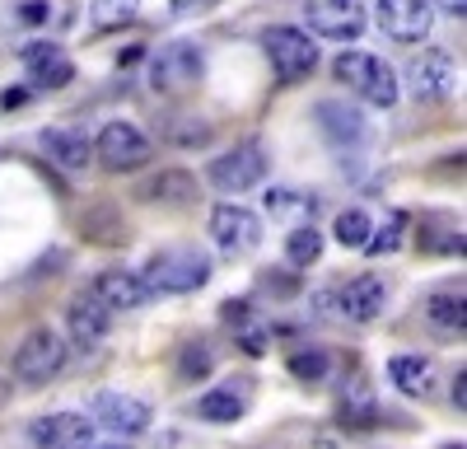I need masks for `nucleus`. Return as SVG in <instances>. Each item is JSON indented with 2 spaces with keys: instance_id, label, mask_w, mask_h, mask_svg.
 Masks as SVG:
<instances>
[{
  "instance_id": "nucleus-9",
  "label": "nucleus",
  "mask_w": 467,
  "mask_h": 449,
  "mask_svg": "<svg viewBox=\"0 0 467 449\" xmlns=\"http://www.w3.org/2000/svg\"><path fill=\"white\" fill-rule=\"evenodd\" d=\"M304 19L318 37H332V43H356L365 33L360 0H304Z\"/></svg>"
},
{
  "instance_id": "nucleus-29",
  "label": "nucleus",
  "mask_w": 467,
  "mask_h": 449,
  "mask_svg": "<svg viewBox=\"0 0 467 449\" xmlns=\"http://www.w3.org/2000/svg\"><path fill=\"white\" fill-rule=\"evenodd\" d=\"M332 235H337V244H346V248H365L369 244V235H374V224H369V215L365 211H341L337 220H332Z\"/></svg>"
},
{
  "instance_id": "nucleus-1",
  "label": "nucleus",
  "mask_w": 467,
  "mask_h": 449,
  "mask_svg": "<svg viewBox=\"0 0 467 449\" xmlns=\"http://www.w3.org/2000/svg\"><path fill=\"white\" fill-rule=\"evenodd\" d=\"M332 75H337L350 94H360V99L374 103V108H393L398 94H402L393 66H388L383 57H374V52H341V57L332 61Z\"/></svg>"
},
{
  "instance_id": "nucleus-5",
  "label": "nucleus",
  "mask_w": 467,
  "mask_h": 449,
  "mask_svg": "<svg viewBox=\"0 0 467 449\" xmlns=\"http://www.w3.org/2000/svg\"><path fill=\"white\" fill-rule=\"evenodd\" d=\"M150 155H154V141L136 122H108L94 141V160L108 173H136L150 164Z\"/></svg>"
},
{
  "instance_id": "nucleus-12",
  "label": "nucleus",
  "mask_w": 467,
  "mask_h": 449,
  "mask_svg": "<svg viewBox=\"0 0 467 449\" xmlns=\"http://www.w3.org/2000/svg\"><path fill=\"white\" fill-rule=\"evenodd\" d=\"M211 239H215L224 253H253L257 239H262V220H257L248 206L220 202V206L211 211Z\"/></svg>"
},
{
  "instance_id": "nucleus-2",
  "label": "nucleus",
  "mask_w": 467,
  "mask_h": 449,
  "mask_svg": "<svg viewBox=\"0 0 467 449\" xmlns=\"http://www.w3.org/2000/svg\"><path fill=\"white\" fill-rule=\"evenodd\" d=\"M211 277V257L202 248H169V253H154L140 272V286L150 295H187L206 286Z\"/></svg>"
},
{
  "instance_id": "nucleus-32",
  "label": "nucleus",
  "mask_w": 467,
  "mask_h": 449,
  "mask_svg": "<svg viewBox=\"0 0 467 449\" xmlns=\"http://www.w3.org/2000/svg\"><path fill=\"white\" fill-rule=\"evenodd\" d=\"M211 370H215L211 347H187V351H182V380H206Z\"/></svg>"
},
{
  "instance_id": "nucleus-6",
  "label": "nucleus",
  "mask_w": 467,
  "mask_h": 449,
  "mask_svg": "<svg viewBox=\"0 0 467 449\" xmlns=\"http://www.w3.org/2000/svg\"><path fill=\"white\" fill-rule=\"evenodd\" d=\"M262 178H266V150L257 141L234 145L229 155L211 160V169H206V183L215 193H253Z\"/></svg>"
},
{
  "instance_id": "nucleus-20",
  "label": "nucleus",
  "mask_w": 467,
  "mask_h": 449,
  "mask_svg": "<svg viewBox=\"0 0 467 449\" xmlns=\"http://www.w3.org/2000/svg\"><path fill=\"white\" fill-rule=\"evenodd\" d=\"M43 150H47V160L70 169V173H85L94 164V141L85 131H70V127H52L43 131Z\"/></svg>"
},
{
  "instance_id": "nucleus-10",
  "label": "nucleus",
  "mask_w": 467,
  "mask_h": 449,
  "mask_svg": "<svg viewBox=\"0 0 467 449\" xmlns=\"http://www.w3.org/2000/svg\"><path fill=\"white\" fill-rule=\"evenodd\" d=\"M28 440L37 449H89L94 444V422L85 412H47L28 426Z\"/></svg>"
},
{
  "instance_id": "nucleus-38",
  "label": "nucleus",
  "mask_w": 467,
  "mask_h": 449,
  "mask_svg": "<svg viewBox=\"0 0 467 449\" xmlns=\"http://www.w3.org/2000/svg\"><path fill=\"white\" fill-rule=\"evenodd\" d=\"M89 449H131V444H89Z\"/></svg>"
},
{
  "instance_id": "nucleus-23",
  "label": "nucleus",
  "mask_w": 467,
  "mask_h": 449,
  "mask_svg": "<svg viewBox=\"0 0 467 449\" xmlns=\"http://www.w3.org/2000/svg\"><path fill=\"white\" fill-rule=\"evenodd\" d=\"M337 417H341V426H356V431L374 426V422H379V402H374V389H369L365 380H356V384H350V389L341 393Z\"/></svg>"
},
{
  "instance_id": "nucleus-19",
  "label": "nucleus",
  "mask_w": 467,
  "mask_h": 449,
  "mask_svg": "<svg viewBox=\"0 0 467 449\" xmlns=\"http://www.w3.org/2000/svg\"><path fill=\"white\" fill-rule=\"evenodd\" d=\"M24 61H28V75H33L37 89H66V85L75 80V66H70V57H66L57 43H33V47H24Z\"/></svg>"
},
{
  "instance_id": "nucleus-37",
  "label": "nucleus",
  "mask_w": 467,
  "mask_h": 449,
  "mask_svg": "<svg viewBox=\"0 0 467 449\" xmlns=\"http://www.w3.org/2000/svg\"><path fill=\"white\" fill-rule=\"evenodd\" d=\"M5 402H10V384H5V380H0V407H5Z\"/></svg>"
},
{
  "instance_id": "nucleus-18",
  "label": "nucleus",
  "mask_w": 467,
  "mask_h": 449,
  "mask_svg": "<svg viewBox=\"0 0 467 449\" xmlns=\"http://www.w3.org/2000/svg\"><path fill=\"white\" fill-rule=\"evenodd\" d=\"M66 328H70V337H75V347L80 351H94V347H103L108 342V332H112V314L99 305V299L85 290V295H75L70 299V309H66Z\"/></svg>"
},
{
  "instance_id": "nucleus-35",
  "label": "nucleus",
  "mask_w": 467,
  "mask_h": 449,
  "mask_svg": "<svg viewBox=\"0 0 467 449\" xmlns=\"http://www.w3.org/2000/svg\"><path fill=\"white\" fill-rule=\"evenodd\" d=\"M453 407H458V412L467 407V374H462V370H458V380H453Z\"/></svg>"
},
{
  "instance_id": "nucleus-31",
  "label": "nucleus",
  "mask_w": 467,
  "mask_h": 449,
  "mask_svg": "<svg viewBox=\"0 0 467 449\" xmlns=\"http://www.w3.org/2000/svg\"><path fill=\"white\" fill-rule=\"evenodd\" d=\"M314 206H318L314 197L290 193V187H271V193H266V211H271V215H308Z\"/></svg>"
},
{
  "instance_id": "nucleus-26",
  "label": "nucleus",
  "mask_w": 467,
  "mask_h": 449,
  "mask_svg": "<svg viewBox=\"0 0 467 449\" xmlns=\"http://www.w3.org/2000/svg\"><path fill=\"white\" fill-rule=\"evenodd\" d=\"M197 417L202 422H239L244 417V398L234 389H211L197 398Z\"/></svg>"
},
{
  "instance_id": "nucleus-17",
  "label": "nucleus",
  "mask_w": 467,
  "mask_h": 449,
  "mask_svg": "<svg viewBox=\"0 0 467 449\" xmlns=\"http://www.w3.org/2000/svg\"><path fill=\"white\" fill-rule=\"evenodd\" d=\"M89 295L99 299L108 314H131V309H140L145 299H150V290L140 286V272H127V267H108V272H99V281H94Z\"/></svg>"
},
{
  "instance_id": "nucleus-14",
  "label": "nucleus",
  "mask_w": 467,
  "mask_h": 449,
  "mask_svg": "<svg viewBox=\"0 0 467 449\" xmlns=\"http://www.w3.org/2000/svg\"><path fill=\"white\" fill-rule=\"evenodd\" d=\"M383 309H388V286H383V277H374V272L350 277V281L337 290V314L350 318V323H374Z\"/></svg>"
},
{
  "instance_id": "nucleus-21",
  "label": "nucleus",
  "mask_w": 467,
  "mask_h": 449,
  "mask_svg": "<svg viewBox=\"0 0 467 449\" xmlns=\"http://www.w3.org/2000/svg\"><path fill=\"white\" fill-rule=\"evenodd\" d=\"M80 235H85V244H99V248H117V244H127V220L117 215L108 202H99V206H89L85 215H80Z\"/></svg>"
},
{
  "instance_id": "nucleus-33",
  "label": "nucleus",
  "mask_w": 467,
  "mask_h": 449,
  "mask_svg": "<svg viewBox=\"0 0 467 449\" xmlns=\"http://www.w3.org/2000/svg\"><path fill=\"white\" fill-rule=\"evenodd\" d=\"M220 0H173V19H197L206 10H215Z\"/></svg>"
},
{
  "instance_id": "nucleus-3",
  "label": "nucleus",
  "mask_w": 467,
  "mask_h": 449,
  "mask_svg": "<svg viewBox=\"0 0 467 449\" xmlns=\"http://www.w3.org/2000/svg\"><path fill=\"white\" fill-rule=\"evenodd\" d=\"M262 52L271 61V70H276L281 85H295V80H308L318 66V43L308 37L304 28H290V24H276L262 33Z\"/></svg>"
},
{
  "instance_id": "nucleus-4",
  "label": "nucleus",
  "mask_w": 467,
  "mask_h": 449,
  "mask_svg": "<svg viewBox=\"0 0 467 449\" xmlns=\"http://www.w3.org/2000/svg\"><path fill=\"white\" fill-rule=\"evenodd\" d=\"M15 380L19 384H28V389H43V384H52L57 374L66 370V337L57 332V328H33L24 342H19V351H15Z\"/></svg>"
},
{
  "instance_id": "nucleus-13",
  "label": "nucleus",
  "mask_w": 467,
  "mask_h": 449,
  "mask_svg": "<svg viewBox=\"0 0 467 449\" xmlns=\"http://www.w3.org/2000/svg\"><path fill=\"white\" fill-rule=\"evenodd\" d=\"M453 57L440 52V47H425L411 66H407V89L420 99V103H435V99H449L453 89Z\"/></svg>"
},
{
  "instance_id": "nucleus-30",
  "label": "nucleus",
  "mask_w": 467,
  "mask_h": 449,
  "mask_svg": "<svg viewBox=\"0 0 467 449\" xmlns=\"http://www.w3.org/2000/svg\"><path fill=\"white\" fill-rule=\"evenodd\" d=\"M402 235H407V215H402V211H393V215L383 220V230H379V235H369V244H365V248H369L374 257H388V253H398V248H402Z\"/></svg>"
},
{
  "instance_id": "nucleus-8",
  "label": "nucleus",
  "mask_w": 467,
  "mask_h": 449,
  "mask_svg": "<svg viewBox=\"0 0 467 449\" xmlns=\"http://www.w3.org/2000/svg\"><path fill=\"white\" fill-rule=\"evenodd\" d=\"M374 24L383 28V37L411 47V43H425L435 28V10L431 0H379L374 5Z\"/></svg>"
},
{
  "instance_id": "nucleus-34",
  "label": "nucleus",
  "mask_w": 467,
  "mask_h": 449,
  "mask_svg": "<svg viewBox=\"0 0 467 449\" xmlns=\"http://www.w3.org/2000/svg\"><path fill=\"white\" fill-rule=\"evenodd\" d=\"M431 10H444V15H467V0H431Z\"/></svg>"
},
{
  "instance_id": "nucleus-36",
  "label": "nucleus",
  "mask_w": 467,
  "mask_h": 449,
  "mask_svg": "<svg viewBox=\"0 0 467 449\" xmlns=\"http://www.w3.org/2000/svg\"><path fill=\"white\" fill-rule=\"evenodd\" d=\"M28 99V89H5V94H0V108H19Z\"/></svg>"
},
{
  "instance_id": "nucleus-22",
  "label": "nucleus",
  "mask_w": 467,
  "mask_h": 449,
  "mask_svg": "<svg viewBox=\"0 0 467 449\" xmlns=\"http://www.w3.org/2000/svg\"><path fill=\"white\" fill-rule=\"evenodd\" d=\"M388 374H393V384L407 398H425L431 384H435V365L425 356H393V360H388Z\"/></svg>"
},
{
  "instance_id": "nucleus-16",
  "label": "nucleus",
  "mask_w": 467,
  "mask_h": 449,
  "mask_svg": "<svg viewBox=\"0 0 467 449\" xmlns=\"http://www.w3.org/2000/svg\"><path fill=\"white\" fill-rule=\"evenodd\" d=\"M94 422L103 431H112L117 440H131L150 426V407L131 393H99L94 398Z\"/></svg>"
},
{
  "instance_id": "nucleus-28",
  "label": "nucleus",
  "mask_w": 467,
  "mask_h": 449,
  "mask_svg": "<svg viewBox=\"0 0 467 449\" xmlns=\"http://www.w3.org/2000/svg\"><path fill=\"white\" fill-rule=\"evenodd\" d=\"M136 10H140V0H89V24H94L99 33H108V28L131 24Z\"/></svg>"
},
{
  "instance_id": "nucleus-25",
  "label": "nucleus",
  "mask_w": 467,
  "mask_h": 449,
  "mask_svg": "<svg viewBox=\"0 0 467 449\" xmlns=\"http://www.w3.org/2000/svg\"><path fill=\"white\" fill-rule=\"evenodd\" d=\"M318 257H323V235L314 230V224H299V230H290V239H285V262H290L295 272L314 267Z\"/></svg>"
},
{
  "instance_id": "nucleus-24",
  "label": "nucleus",
  "mask_w": 467,
  "mask_h": 449,
  "mask_svg": "<svg viewBox=\"0 0 467 449\" xmlns=\"http://www.w3.org/2000/svg\"><path fill=\"white\" fill-rule=\"evenodd\" d=\"M425 314H431V323H435L444 337H462V323H467L462 290H435L431 299H425Z\"/></svg>"
},
{
  "instance_id": "nucleus-7",
  "label": "nucleus",
  "mask_w": 467,
  "mask_h": 449,
  "mask_svg": "<svg viewBox=\"0 0 467 449\" xmlns=\"http://www.w3.org/2000/svg\"><path fill=\"white\" fill-rule=\"evenodd\" d=\"M202 70L206 66H202L197 43H169L150 61V89L154 94H187L192 85L202 80Z\"/></svg>"
},
{
  "instance_id": "nucleus-11",
  "label": "nucleus",
  "mask_w": 467,
  "mask_h": 449,
  "mask_svg": "<svg viewBox=\"0 0 467 449\" xmlns=\"http://www.w3.org/2000/svg\"><path fill=\"white\" fill-rule=\"evenodd\" d=\"M314 118H318V127H323V136H327L332 150H346V155H350V150H365L369 145V122H365V112L356 103L323 99L314 108Z\"/></svg>"
},
{
  "instance_id": "nucleus-15",
  "label": "nucleus",
  "mask_w": 467,
  "mask_h": 449,
  "mask_svg": "<svg viewBox=\"0 0 467 449\" xmlns=\"http://www.w3.org/2000/svg\"><path fill=\"white\" fill-rule=\"evenodd\" d=\"M136 197L150 202V206H197L202 202V178L187 173V169H160L136 187Z\"/></svg>"
},
{
  "instance_id": "nucleus-27",
  "label": "nucleus",
  "mask_w": 467,
  "mask_h": 449,
  "mask_svg": "<svg viewBox=\"0 0 467 449\" xmlns=\"http://www.w3.org/2000/svg\"><path fill=\"white\" fill-rule=\"evenodd\" d=\"M290 374L299 384H323L327 374H332V351H323V347H308V351H295L290 360Z\"/></svg>"
}]
</instances>
